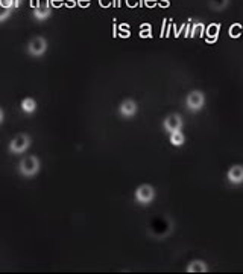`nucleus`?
Segmentation results:
<instances>
[{
	"label": "nucleus",
	"mask_w": 243,
	"mask_h": 274,
	"mask_svg": "<svg viewBox=\"0 0 243 274\" xmlns=\"http://www.w3.org/2000/svg\"><path fill=\"white\" fill-rule=\"evenodd\" d=\"M40 168H41L40 158L35 157V155H28V157L22 158L20 163H19V172H20V175L28 177V178L35 177V175L40 172Z\"/></svg>",
	"instance_id": "obj_1"
},
{
	"label": "nucleus",
	"mask_w": 243,
	"mask_h": 274,
	"mask_svg": "<svg viewBox=\"0 0 243 274\" xmlns=\"http://www.w3.org/2000/svg\"><path fill=\"white\" fill-rule=\"evenodd\" d=\"M26 50L31 57H41L46 53L47 50V40L41 35H35L29 40L28 46H26Z\"/></svg>",
	"instance_id": "obj_2"
},
{
	"label": "nucleus",
	"mask_w": 243,
	"mask_h": 274,
	"mask_svg": "<svg viewBox=\"0 0 243 274\" xmlns=\"http://www.w3.org/2000/svg\"><path fill=\"white\" fill-rule=\"evenodd\" d=\"M31 146V137L29 134H17L11 142H10V152L11 154H23L25 151H28Z\"/></svg>",
	"instance_id": "obj_3"
},
{
	"label": "nucleus",
	"mask_w": 243,
	"mask_h": 274,
	"mask_svg": "<svg viewBox=\"0 0 243 274\" xmlns=\"http://www.w3.org/2000/svg\"><path fill=\"white\" fill-rule=\"evenodd\" d=\"M186 105L192 112H199L205 105V95L201 90H193L186 98Z\"/></svg>",
	"instance_id": "obj_4"
},
{
	"label": "nucleus",
	"mask_w": 243,
	"mask_h": 274,
	"mask_svg": "<svg viewBox=\"0 0 243 274\" xmlns=\"http://www.w3.org/2000/svg\"><path fill=\"white\" fill-rule=\"evenodd\" d=\"M135 201L140 203V204H149L153 201L155 198V189L150 186V185H140L137 189H135Z\"/></svg>",
	"instance_id": "obj_5"
},
{
	"label": "nucleus",
	"mask_w": 243,
	"mask_h": 274,
	"mask_svg": "<svg viewBox=\"0 0 243 274\" xmlns=\"http://www.w3.org/2000/svg\"><path fill=\"white\" fill-rule=\"evenodd\" d=\"M184 122H183V118L178 115V113H171L169 116H166L165 122H163V127L168 133H175V131H181Z\"/></svg>",
	"instance_id": "obj_6"
},
{
	"label": "nucleus",
	"mask_w": 243,
	"mask_h": 274,
	"mask_svg": "<svg viewBox=\"0 0 243 274\" xmlns=\"http://www.w3.org/2000/svg\"><path fill=\"white\" fill-rule=\"evenodd\" d=\"M137 110H138V107H137V102H135L134 99H125V101H122V104L119 105V113H120V116H123V118H132V116H135V115H137Z\"/></svg>",
	"instance_id": "obj_7"
},
{
	"label": "nucleus",
	"mask_w": 243,
	"mask_h": 274,
	"mask_svg": "<svg viewBox=\"0 0 243 274\" xmlns=\"http://www.w3.org/2000/svg\"><path fill=\"white\" fill-rule=\"evenodd\" d=\"M50 14H52V10L49 5V0H40L38 5L34 10V17L37 20H46L50 17Z\"/></svg>",
	"instance_id": "obj_8"
},
{
	"label": "nucleus",
	"mask_w": 243,
	"mask_h": 274,
	"mask_svg": "<svg viewBox=\"0 0 243 274\" xmlns=\"http://www.w3.org/2000/svg\"><path fill=\"white\" fill-rule=\"evenodd\" d=\"M226 178L232 185H240V183H243V166L241 165L231 166L226 172Z\"/></svg>",
	"instance_id": "obj_9"
},
{
	"label": "nucleus",
	"mask_w": 243,
	"mask_h": 274,
	"mask_svg": "<svg viewBox=\"0 0 243 274\" xmlns=\"http://www.w3.org/2000/svg\"><path fill=\"white\" fill-rule=\"evenodd\" d=\"M208 271V265L204 262V260H192L189 265H187V272H207Z\"/></svg>",
	"instance_id": "obj_10"
},
{
	"label": "nucleus",
	"mask_w": 243,
	"mask_h": 274,
	"mask_svg": "<svg viewBox=\"0 0 243 274\" xmlns=\"http://www.w3.org/2000/svg\"><path fill=\"white\" fill-rule=\"evenodd\" d=\"M20 108H22L23 113L31 115V113H34V112L37 110V102H35V99H32V98H25V99L22 101V104H20Z\"/></svg>",
	"instance_id": "obj_11"
},
{
	"label": "nucleus",
	"mask_w": 243,
	"mask_h": 274,
	"mask_svg": "<svg viewBox=\"0 0 243 274\" xmlns=\"http://www.w3.org/2000/svg\"><path fill=\"white\" fill-rule=\"evenodd\" d=\"M186 142V136L183 134V131H175V133H171V143L174 146H183Z\"/></svg>",
	"instance_id": "obj_12"
},
{
	"label": "nucleus",
	"mask_w": 243,
	"mask_h": 274,
	"mask_svg": "<svg viewBox=\"0 0 243 274\" xmlns=\"http://www.w3.org/2000/svg\"><path fill=\"white\" fill-rule=\"evenodd\" d=\"M219 32H220V25L219 23H211L208 28H207V37L214 40L219 37Z\"/></svg>",
	"instance_id": "obj_13"
},
{
	"label": "nucleus",
	"mask_w": 243,
	"mask_h": 274,
	"mask_svg": "<svg viewBox=\"0 0 243 274\" xmlns=\"http://www.w3.org/2000/svg\"><path fill=\"white\" fill-rule=\"evenodd\" d=\"M208 4H210V7H211L213 10L222 11V10H225V8L228 7L229 0H208Z\"/></svg>",
	"instance_id": "obj_14"
},
{
	"label": "nucleus",
	"mask_w": 243,
	"mask_h": 274,
	"mask_svg": "<svg viewBox=\"0 0 243 274\" xmlns=\"http://www.w3.org/2000/svg\"><path fill=\"white\" fill-rule=\"evenodd\" d=\"M241 34H243V28H241V25H238V23L231 25V28H229V37H231V38H238Z\"/></svg>",
	"instance_id": "obj_15"
},
{
	"label": "nucleus",
	"mask_w": 243,
	"mask_h": 274,
	"mask_svg": "<svg viewBox=\"0 0 243 274\" xmlns=\"http://www.w3.org/2000/svg\"><path fill=\"white\" fill-rule=\"evenodd\" d=\"M11 11H13V10H8V8L0 7V23H2V22H5L7 19H10V16H11Z\"/></svg>",
	"instance_id": "obj_16"
},
{
	"label": "nucleus",
	"mask_w": 243,
	"mask_h": 274,
	"mask_svg": "<svg viewBox=\"0 0 243 274\" xmlns=\"http://www.w3.org/2000/svg\"><path fill=\"white\" fill-rule=\"evenodd\" d=\"M16 5H17V0H0V7L8 8V10H13Z\"/></svg>",
	"instance_id": "obj_17"
},
{
	"label": "nucleus",
	"mask_w": 243,
	"mask_h": 274,
	"mask_svg": "<svg viewBox=\"0 0 243 274\" xmlns=\"http://www.w3.org/2000/svg\"><path fill=\"white\" fill-rule=\"evenodd\" d=\"M4 119H5V113H4V108L0 107V124L4 122Z\"/></svg>",
	"instance_id": "obj_18"
}]
</instances>
